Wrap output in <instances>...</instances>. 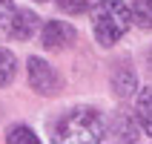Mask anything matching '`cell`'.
I'll use <instances>...</instances> for the list:
<instances>
[{
	"label": "cell",
	"instance_id": "6da1fadb",
	"mask_svg": "<svg viewBox=\"0 0 152 144\" xmlns=\"http://www.w3.org/2000/svg\"><path fill=\"white\" fill-rule=\"evenodd\" d=\"M55 138L58 141H69V144H98L106 138V124H103L98 110L77 107V110H69L58 121Z\"/></svg>",
	"mask_w": 152,
	"mask_h": 144
},
{
	"label": "cell",
	"instance_id": "7a4b0ae2",
	"mask_svg": "<svg viewBox=\"0 0 152 144\" xmlns=\"http://www.w3.org/2000/svg\"><path fill=\"white\" fill-rule=\"evenodd\" d=\"M132 26V9L121 0H101L92 9V29L101 46L118 43Z\"/></svg>",
	"mask_w": 152,
	"mask_h": 144
},
{
	"label": "cell",
	"instance_id": "3957f363",
	"mask_svg": "<svg viewBox=\"0 0 152 144\" xmlns=\"http://www.w3.org/2000/svg\"><path fill=\"white\" fill-rule=\"evenodd\" d=\"M29 84L40 95H55L60 89V75L43 58H29Z\"/></svg>",
	"mask_w": 152,
	"mask_h": 144
},
{
	"label": "cell",
	"instance_id": "277c9868",
	"mask_svg": "<svg viewBox=\"0 0 152 144\" xmlns=\"http://www.w3.org/2000/svg\"><path fill=\"white\" fill-rule=\"evenodd\" d=\"M77 38L75 26H69L66 20H49V23H43L40 29V43L46 49H58L63 43H72Z\"/></svg>",
	"mask_w": 152,
	"mask_h": 144
},
{
	"label": "cell",
	"instance_id": "5b68a950",
	"mask_svg": "<svg viewBox=\"0 0 152 144\" xmlns=\"http://www.w3.org/2000/svg\"><path fill=\"white\" fill-rule=\"evenodd\" d=\"M37 26H40V17L34 15L32 9H17V15H15V20H12L9 35H12L15 41H29V38L37 32Z\"/></svg>",
	"mask_w": 152,
	"mask_h": 144
},
{
	"label": "cell",
	"instance_id": "8992f818",
	"mask_svg": "<svg viewBox=\"0 0 152 144\" xmlns=\"http://www.w3.org/2000/svg\"><path fill=\"white\" fill-rule=\"evenodd\" d=\"M135 89H138V75L129 66H121L112 75V92L118 98H129V95H135Z\"/></svg>",
	"mask_w": 152,
	"mask_h": 144
},
{
	"label": "cell",
	"instance_id": "52a82bcc",
	"mask_svg": "<svg viewBox=\"0 0 152 144\" xmlns=\"http://www.w3.org/2000/svg\"><path fill=\"white\" fill-rule=\"evenodd\" d=\"M109 133H112V138H118V141H135V138H138L135 118H132L129 112H118V115L112 118Z\"/></svg>",
	"mask_w": 152,
	"mask_h": 144
},
{
	"label": "cell",
	"instance_id": "ba28073f",
	"mask_svg": "<svg viewBox=\"0 0 152 144\" xmlns=\"http://www.w3.org/2000/svg\"><path fill=\"white\" fill-rule=\"evenodd\" d=\"M138 121L146 136H152V89H141L138 95Z\"/></svg>",
	"mask_w": 152,
	"mask_h": 144
},
{
	"label": "cell",
	"instance_id": "9c48e42d",
	"mask_svg": "<svg viewBox=\"0 0 152 144\" xmlns=\"http://www.w3.org/2000/svg\"><path fill=\"white\" fill-rule=\"evenodd\" d=\"M6 144H40V138L34 136L32 127L15 124V127H9V133H6Z\"/></svg>",
	"mask_w": 152,
	"mask_h": 144
},
{
	"label": "cell",
	"instance_id": "30bf717a",
	"mask_svg": "<svg viewBox=\"0 0 152 144\" xmlns=\"http://www.w3.org/2000/svg\"><path fill=\"white\" fill-rule=\"evenodd\" d=\"M132 20L138 23V29H152V0L132 3Z\"/></svg>",
	"mask_w": 152,
	"mask_h": 144
},
{
	"label": "cell",
	"instance_id": "8fae6325",
	"mask_svg": "<svg viewBox=\"0 0 152 144\" xmlns=\"http://www.w3.org/2000/svg\"><path fill=\"white\" fill-rule=\"evenodd\" d=\"M17 72V58L9 49H0V86H6Z\"/></svg>",
	"mask_w": 152,
	"mask_h": 144
},
{
	"label": "cell",
	"instance_id": "7c38bea8",
	"mask_svg": "<svg viewBox=\"0 0 152 144\" xmlns=\"http://www.w3.org/2000/svg\"><path fill=\"white\" fill-rule=\"evenodd\" d=\"M15 15H17V6H15V3H12V0H0V32L9 35Z\"/></svg>",
	"mask_w": 152,
	"mask_h": 144
},
{
	"label": "cell",
	"instance_id": "4fadbf2b",
	"mask_svg": "<svg viewBox=\"0 0 152 144\" xmlns=\"http://www.w3.org/2000/svg\"><path fill=\"white\" fill-rule=\"evenodd\" d=\"M58 6L66 12V15H80L89 9V0H58Z\"/></svg>",
	"mask_w": 152,
	"mask_h": 144
},
{
	"label": "cell",
	"instance_id": "5bb4252c",
	"mask_svg": "<svg viewBox=\"0 0 152 144\" xmlns=\"http://www.w3.org/2000/svg\"><path fill=\"white\" fill-rule=\"evenodd\" d=\"M37 3H46V0H37Z\"/></svg>",
	"mask_w": 152,
	"mask_h": 144
}]
</instances>
